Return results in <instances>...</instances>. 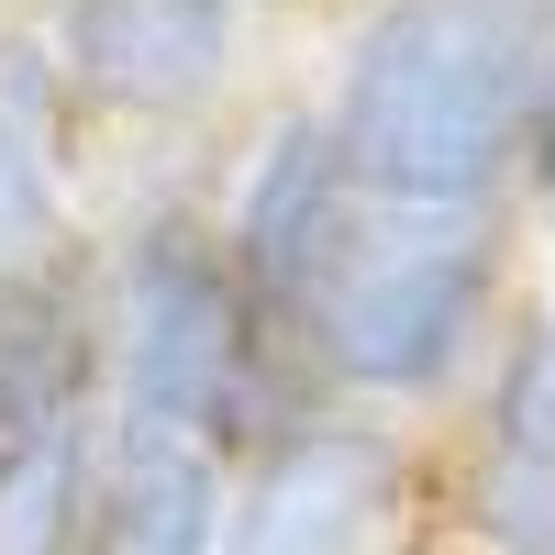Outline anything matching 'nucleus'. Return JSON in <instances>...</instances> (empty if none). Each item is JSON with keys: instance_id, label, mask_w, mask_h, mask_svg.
<instances>
[{"instance_id": "nucleus-1", "label": "nucleus", "mask_w": 555, "mask_h": 555, "mask_svg": "<svg viewBox=\"0 0 555 555\" xmlns=\"http://www.w3.org/2000/svg\"><path fill=\"white\" fill-rule=\"evenodd\" d=\"M555 44V0H378L345 44L322 122L366 211L478 222L522 167V101Z\"/></svg>"}, {"instance_id": "nucleus-2", "label": "nucleus", "mask_w": 555, "mask_h": 555, "mask_svg": "<svg viewBox=\"0 0 555 555\" xmlns=\"http://www.w3.org/2000/svg\"><path fill=\"white\" fill-rule=\"evenodd\" d=\"M334 400L311 378L289 322L234 278L222 234L201 222H145L101 278V411L167 434H211L222 455H256L267 434L311 423Z\"/></svg>"}, {"instance_id": "nucleus-3", "label": "nucleus", "mask_w": 555, "mask_h": 555, "mask_svg": "<svg viewBox=\"0 0 555 555\" xmlns=\"http://www.w3.org/2000/svg\"><path fill=\"white\" fill-rule=\"evenodd\" d=\"M500 311V245L478 222H423V211H366L356 245L322 267L300 300V356L311 378L356 411H423L478 366Z\"/></svg>"}, {"instance_id": "nucleus-4", "label": "nucleus", "mask_w": 555, "mask_h": 555, "mask_svg": "<svg viewBox=\"0 0 555 555\" xmlns=\"http://www.w3.org/2000/svg\"><path fill=\"white\" fill-rule=\"evenodd\" d=\"M411 489H423L411 434L378 423V411H356V400H322L311 423L234 455L222 555H400Z\"/></svg>"}, {"instance_id": "nucleus-5", "label": "nucleus", "mask_w": 555, "mask_h": 555, "mask_svg": "<svg viewBox=\"0 0 555 555\" xmlns=\"http://www.w3.org/2000/svg\"><path fill=\"white\" fill-rule=\"evenodd\" d=\"M356 178L334 156V122L322 112H278L256 133V156L234 178V211H222V256H234V278L267 300V322H300V300L322 289V267H334L356 245Z\"/></svg>"}, {"instance_id": "nucleus-6", "label": "nucleus", "mask_w": 555, "mask_h": 555, "mask_svg": "<svg viewBox=\"0 0 555 555\" xmlns=\"http://www.w3.org/2000/svg\"><path fill=\"white\" fill-rule=\"evenodd\" d=\"M44 44L67 67V101L122 122H178L234 67V0H56Z\"/></svg>"}, {"instance_id": "nucleus-7", "label": "nucleus", "mask_w": 555, "mask_h": 555, "mask_svg": "<svg viewBox=\"0 0 555 555\" xmlns=\"http://www.w3.org/2000/svg\"><path fill=\"white\" fill-rule=\"evenodd\" d=\"M222 522H234V455L211 434H167V423L101 411L89 555H222Z\"/></svg>"}, {"instance_id": "nucleus-8", "label": "nucleus", "mask_w": 555, "mask_h": 555, "mask_svg": "<svg viewBox=\"0 0 555 555\" xmlns=\"http://www.w3.org/2000/svg\"><path fill=\"white\" fill-rule=\"evenodd\" d=\"M67 67L44 34H0V278H44L67 245Z\"/></svg>"}, {"instance_id": "nucleus-9", "label": "nucleus", "mask_w": 555, "mask_h": 555, "mask_svg": "<svg viewBox=\"0 0 555 555\" xmlns=\"http://www.w3.org/2000/svg\"><path fill=\"white\" fill-rule=\"evenodd\" d=\"M56 423H101V300L44 267L0 278V444Z\"/></svg>"}, {"instance_id": "nucleus-10", "label": "nucleus", "mask_w": 555, "mask_h": 555, "mask_svg": "<svg viewBox=\"0 0 555 555\" xmlns=\"http://www.w3.org/2000/svg\"><path fill=\"white\" fill-rule=\"evenodd\" d=\"M89 478H101V423L12 434L0 444V555H89Z\"/></svg>"}, {"instance_id": "nucleus-11", "label": "nucleus", "mask_w": 555, "mask_h": 555, "mask_svg": "<svg viewBox=\"0 0 555 555\" xmlns=\"http://www.w3.org/2000/svg\"><path fill=\"white\" fill-rule=\"evenodd\" d=\"M478 444H489V455H533V467H555V311H533L522 334L500 345Z\"/></svg>"}, {"instance_id": "nucleus-12", "label": "nucleus", "mask_w": 555, "mask_h": 555, "mask_svg": "<svg viewBox=\"0 0 555 555\" xmlns=\"http://www.w3.org/2000/svg\"><path fill=\"white\" fill-rule=\"evenodd\" d=\"M522 178H533V190H555V44H544L533 101H522Z\"/></svg>"}, {"instance_id": "nucleus-13", "label": "nucleus", "mask_w": 555, "mask_h": 555, "mask_svg": "<svg viewBox=\"0 0 555 555\" xmlns=\"http://www.w3.org/2000/svg\"><path fill=\"white\" fill-rule=\"evenodd\" d=\"M400 555H455V544H400Z\"/></svg>"}]
</instances>
